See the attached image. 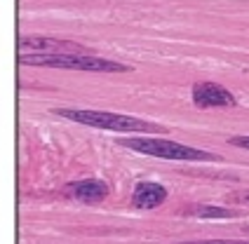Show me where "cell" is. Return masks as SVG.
I'll return each instance as SVG.
<instances>
[{
  "instance_id": "cell-1",
  "label": "cell",
  "mask_w": 249,
  "mask_h": 244,
  "mask_svg": "<svg viewBox=\"0 0 249 244\" xmlns=\"http://www.w3.org/2000/svg\"><path fill=\"white\" fill-rule=\"evenodd\" d=\"M54 115L64 120L87 124V127H101V129H113V132H139V134H167L165 124L148 120H139L132 115H118L108 110H87V108H54Z\"/></svg>"
},
{
  "instance_id": "cell-2",
  "label": "cell",
  "mask_w": 249,
  "mask_h": 244,
  "mask_svg": "<svg viewBox=\"0 0 249 244\" xmlns=\"http://www.w3.org/2000/svg\"><path fill=\"white\" fill-rule=\"evenodd\" d=\"M120 146L129 150H137L141 155H153L158 160H177V162H219L221 155L207 153V150L193 148L179 141L169 139H123Z\"/></svg>"
},
{
  "instance_id": "cell-3",
  "label": "cell",
  "mask_w": 249,
  "mask_h": 244,
  "mask_svg": "<svg viewBox=\"0 0 249 244\" xmlns=\"http://www.w3.org/2000/svg\"><path fill=\"white\" fill-rule=\"evenodd\" d=\"M19 64L71 68V70H94V73H129L132 70V66L108 61V59H97L89 54H19Z\"/></svg>"
},
{
  "instance_id": "cell-4",
  "label": "cell",
  "mask_w": 249,
  "mask_h": 244,
  "mask_svg": "<svg viewBox=\"0 0 249 244\" xmlns=\"http://www.w3.org/2000/svg\"><path fill=\"white\" fill-rule=\"evenodd\" d=\"M191 99L197 108H231L237 106V99L233 92H228L226 87L216 82H197L191 89Z\"/></svg>"
},
{
  "instance_id": "cell-5",
  "label": "cell",
  "mask_w": 249,
  "mask_h": 244,
  "mask_svg": "<svg viewBox=\"0 0 249 244\" xmlns=\"http://www.w3.org/2000/svg\"><path fill=\"white\" fill-rule=\"evenodd\" d=\"M21 54L33 50L38 54H83V45L73 40H59V38H45V35H26L19 40Z\"/></svg>"
},
{
  "instance_id": "cell-6",
  "label": "cell",
  "mask_w": 249,
  "mask_h": 244,
  "mask_svg": "<svg viewBox=\"0 0 249 244\" xmlns=\"http://www.w3.org/2000/svg\"><path fill=\"white\" fill-rule=\"evenodd\" d=\"M167 188L162 183H155V181H139L134 190H132V207L141 209V211H151L158 209L160 204H165L167 200Z\"/></svg>"
},
{
  "instance_id": "cell-7",
  "label": "cell",
  "mask_w": 249,
  "mask_h": 244,
  "mask_svg": "<svg viewBox=\"0 0 249 244\" xmlns=\"http://www.w3.org/2000/svg\"><path fill=\"white\" fill-rule=\"evenodd\" d=\"M66 192L80 202H101L111 195V188L101 178H78L66 186Z\"/></svg>"
},
{
  "instance_id": "cell-8",
  "label": "cell",
  "mask_w": 249,
  "mask_h": 244,
  "mask_svg": "<svg viewBox=\"0 0 249 244\" xmlns=\"http://www.w3.org/2000/svg\"><path fill=\"white\" fill-rule=\"evenodd\" d=\"M183 216H193V218H235L237 211H231L226 207H214V204H188L181 209Z\"/></svg>"
},
{
  "instance_id": "cell-9",
  "label": "cell",
  "mask_w": 249,
  "mask_h": 244,
  "mask_svg": "<svg viewBox=\"0 0 249 244\" xmlns=\"http://www.w3.org/2000/svg\"><path fill=\"white\" fill-rule=\"evenodd\" d=\"M228 202L245 204V207H249V190H247V192H231V195H228Z\"/></svg>"
},
{
  "instance_id": "cell-10",
  "label": "cell",
  "mask_w": 249,
  "mask_h": 244,
  "mask_svg": "<svg viewBox=\"0 0 249 244\" xmlns=\"http://www.w3.org/2000/svg\"><path fill=\"white\" fill-rule=\"evenodd\" d=\"M228 143H231V146H237V148H247L249 150V136H231Z\"/></svg>"
},
{
  "instance_id": "cell-11",
  "label": "cell",
  "mask_w": 249,
  "mask_h": 244,
  "mask_svg": "<svg viewBox=\"0 0 249 244\" xmlns=\"http://www.w3.org/2000/svg\"><path fill=\"white\" fill-rule=\"evenodd\" d=\"M242 230H245V232H249V226H245V228H242Z\"/></svg>"
}]
</instances>
